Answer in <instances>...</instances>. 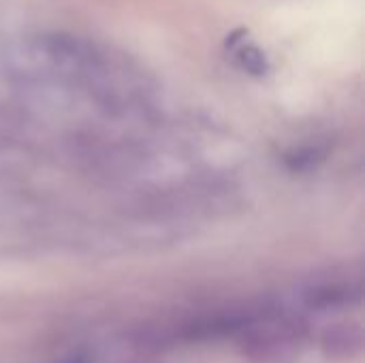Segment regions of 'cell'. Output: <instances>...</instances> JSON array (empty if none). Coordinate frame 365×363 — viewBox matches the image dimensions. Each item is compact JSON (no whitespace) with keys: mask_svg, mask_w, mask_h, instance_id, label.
Wrapping results in <instances>:
<instances>
[{"mask_svg":"<svg viewBox=\"0 0 365 363\" xmlns=\"http://www.w3.org/2000/svg\"><path fill=\"white\" fill-rule=\"evenodd\" d=\"M361 276H351L349 272H331L327 276H319L312 282H308L299 293L302 306H306L312 312L346 310L361 304Z\"/></svg>","mask_w":365,"mask_h":363,"instance_id":"cell-1","label":"cell"},{"mask_svg":"<svg viewBox=\"0 0 365 363\" xmlns=\"http://www.w3.org/2000/svg\"><path fill=\"white\" fill-rule=\"evenodd\" d=\"M235 58H237L240 66H242L246 73L255 75V77H263V75L267 73V68H269L267 56H265L257 45L246 43V41H242V43L237 45Z\"/></svg>","mask_w":365,"mask_h":363,"instance_id":"cell-3","label":"cell"},{"mask_svg":"<svg viewBox=\"0 0 365 363\" xmlns=\"http://www.w3.org/2000/svg\"><path fill=\"white\" fill-rule=\"evenodd\" d=\"M60 363H90V357L86 353H73V355H68L66 359H62Z\"/></svg>","mask_w":365,"mask_h":363,"instance_id":"cell-4","label":"cell"},{"mask_svg":"<svg viewBox=\"0 0 365 363\" xmlns=\"http://www.w3.org/2000/svg\"><path fill=\"white\" fill-rule=\"evenodd\" d=\"M321 349L331 359H353L364 349V329L359 323L344 321L329 325L321 336Z\"/></svg>","mask_w":365,"mask_h":363,"instance_id":"cell-2","label":"cell"}]
</instances>
